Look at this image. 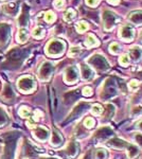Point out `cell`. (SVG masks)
Wrapping results in <instances>:
<instances>
[{
    "label": "cell",
    "instance_id": "obj_3",
    "mask_svg": "<svg viewBox=\"0 0 142 159\" xmlns=\"http://www.w3.org/2000/svg\"><path fill=\"white\" fill-rule=\"evenodd\" d=\"M66 50V43L62 39H51L48 42L46 46V54L50 57H59L65 53Z\"/></svg>",
    "mask_w": 142,
    "mask_h": 159
},
{
    "label": "cell",
    "instance_id": "obj_10",
    "mask_svg": "<svg viewBox=\"0 0 142 159\" xmlns=\"http://www.w3.org/2000/svg\"><path fill=\"white\" fill-rule=\"evenodd\" d=\"M80 74L84 81H91L94 79V70L87 64H82L80 66Z\"/></svg>",
    "mask_w": 142,
    "mask_h": 159
},
{
    "label": "cell",
    "instance_id": "obj_20",
    "mask_svg": "<svg viewBox=\"0 0 142 159\" xmlns=\"http://www.w3.org/2000/svg\"><path fill=\"white\" fill-rule=\"evenodd\" d=\"M76 10L72 9V7H69V9L64 13V20H65L66 22H68V24L73 21V20L76 19Z\"/></svg>",
    "mask_w": 142,
    "mask_h": 159
},
{
    "label": "cell",
    "instance_id": "obj_15",
    "mask_svg": "<svg viewBox=\"0 0 142 159\" xmlns=\"http://www.w3.org/2000/svg\"><path fill=\"white\" fill-rule=\"evenodd\" d=\"M126 154H127V157L130 159H135L140 155V148L138 145L134 144V143H127L125 147Z\"/></svg>",
    "mask_w": 142,
    "mask_h": 159
},
{
    "label": "cell",
    "instance_id": "obj_19",
    "mask_svg": "<svg viewBox=\"0 0 142 159\" xmlns=\"http://www.w3.org/2000/svg\"><path fill=\"white\" fill-rule=\"evenodd\" d=\"M29 38V34H28V30L25 28H20L17 33L16 39L19 43H25Z\"/></svg>",
    "mask_w": 142,
    "mask_h": 159
},
{
    "label": "cell",
    "instance_id": "obj_29",
    "mask_svg": "<svg viewBox=\"0 0 142 159\" xmlns=\"http://www.w3.org/2000/svg\"><path fill=\"white\" fill-rule=\"evenodd\" d=\"M108 153L104 148H99L95 151V159H107Z\"/></svg>",
    "mask_w": 142,
    "mask_h": 159
},
{
    "label": "cell",
    "instance_id": "obj_33",
    "mask_svg": "<svg viewBox=\"0 0 142 159\" xmlns=\"http://www.w3.org/2000/svg\"><path fill=\"white\" fill-rule=\"evenodd\" d=\"M18 114H19V116L22 117V118H29L30 114H31V110H30L29 107L21 106L19 109V111H18Z\"/></svg>",
    "mask_w": 142,
    "mask_h": 159
},
{
    "label": "cell",
    "instance_id": "obj_5",
    "mask_svg": "<svg viewBox=\"0 0 142 159\" xmlns=\"http://www.w3.org/2000/svg\"><path fill=\"white\" fill-rule=\"evenodd\" d=\"M118 93L117 85H116L115 81L112 79H107L103 84V89L101 91V99H103V101L108 100L112 97H116Z\"/></svg>",
    "mask_w": 142,
    "mask_h": 159
},
{
    "label": "cell",
    "instance_id": "obj_26",
    "mask_svg": "<svg viewBox=\"0 0 142 159\" xmlns=\"http://www.w3.org/2000/svg\"><path fill=\"white\" fill-rule=\"evenodd\" d=\"M44 18H45V21L48 22V24H53V22L56 20V15L53 11H48L45 13Z\"/></svg>",
    "mask_w": 142,
    "mask_h": 159
},
{
    "label": "cell",
    "instance_id": "obj_25",
    "mask_svg": "<svg viewBox=\"0 0 142 159\" xmlns=\"http://www.w3.org/2000/svg\"><path fill=\"white\" fill-rule=\"evenodd\" d=\"M119 64H120L122 67H127V66L130 65L131 58L127 53H123V54L120 55V57H119Z\"/></svg>",
    "mask_w": 142,
    "mask_h": 159
},
{
    "label": "cell",
    "instance_id": "obj_31",
    "mask_svg": "<svg viewBox=\"0 0 142 159\" xmlns=\"http://www.w3.org/2000/svg\"><path fill=\"white\" fill-rule=\"evenodd\" d=\"M67 152L69 153V155H70L71 157H74V156L76 155V153H77V144H76V142L70 143L69 148H67Z\"/></svg>",
    "mask_w": 142,
    "mask_h": 159
},
{
    "label": "cell",
    "instance_id": "obj_38",
    "mask_svg": "<svg viewBox=\"0 0 142 159\" xmlns=\"http://www.w3.org/2000/svg\"><path fill=\"white\" fill-rule=\"evenodd\" d=\"M135 141L139 147L142 148V133H137V134H135Z\"/></svg>",
    "mask_w": 142,
    "mask_h": 159
},
{
    "label": "cell",
    "instance_id": "obj_18",
    "mask_svg": "<svg viewBox=\"0 0 142 159\" xmlns=\"http://www.w3.org/2000/svg\"><path fill=\"white\" fill-rule=\"evenodd\" d=\"M27 6H24L21 9V12L18 15V25L20 28H24V25H27L28 24V19H29V15H28V7H25Z\"/></svg>",
    "mask_w": 142,
    "mask_h": 159
},
{
    "label": "cell",
    "instance_id": "obj_40",
    "mask_svg": "<svg viewBox=\"0 0 142 159\" xmlns=\"http://www.w3.org/2000/svg\"><path fill=\"white\" fill-rule=\"evenodd\" d=\"M137 129H138L142 133V120L138 123V124H137Z\"/></svg>",
    "mask_w": 142,
    "mask_h": 159
},
{
    "label": "cell",
    "instance_id": "obj_11",
    "mask_svg": "<svg viewBox=\"0 0 142 159\" xmlns=\"http://www.w3.org/2000/svg\"><path fill=\"white\" fill-rule=\"evenodd\" d=\"M127 20L131 25H142V10H135L131 11L127 16Z\"/></svg>",
    "mask_w": 142,
    "mask_h": 159
},
{
    "label": "cell",
    "instance_id": "obj_6",
    "mask_svg": "<svg viewBox=\"0 0 142 159\" xmlns=\"http://www.w3.org/2000/svg\"><path fill=\"white\" fill-rule=\"evenodd\" d=\"M17 87L21 92L25 93H30L35 89L36 84L34 79L31 75H24L21 78L18 79L17 81Z\"/></svg>",
    "mask_w": 142,
    "mask_h": 159
},
{
    "label": "cell",
    "instance_id": "obj_22",
    "mask_svg": "<svg viewBox=\"0 0 142 159\" xmlns=\"http://www.w3.org/2000/svg\"><path fill=\"white\" fill-rule=\"evenodd\" d=\"M88 29H89V24L87 21H85V20H81V21H79L76 25V30L80 34H83Z\"/></svg>",
    "mask_w": 142,
    "mask_h": 159
},
{
    "label": "cell",
    "instance_id": "obj_32",
    "mask_svg": "<svg viewBox=\"0 0 142 159\" xmlns=\"http://www.w3.org/2000/svg\"><path fill=\"white\" fill-rule=\"evenodd\" d=\"M105 112H106V118H112L115 115V106L112 104H106L105 106Z\"/></svg>",
    "mask_w": 142,
    "mask_h": 159
},
{
    "label": "cell",
    "instance_id": "obj_24",
    "mask_svg": "<svg viewBox=\"0 0 142 159\" xmlns=\"http://www.w3.org/2000/svg\"><path fill=\"white\" fill-rule=\"evenodd\" d=\"M32 36L36 38V39H40L45 36V29L40 25H37L36 28H34L32 31Z\"/></svg>",
    "mask_w": 142,
    "mask_h": 159
},
{
    "label": "cell",
    "instance_id": "obj_35",
    "mask_svg": "<svg viewBox=\"0 0 142 159\" xmlns=\"http://www.w3.org/2000/svg\"><path fill=\"white\" fill-rule=\"evenodd\" d=\"M65 0H54L53 1V6L56 10H63L65 7Z\"/></svg>",
    "mask_w": 142,
    "mask_h": 159
},
{
    "label": "cell",
    "instance_id": "obj_17",
    "mask_svg": "<svg viewBox=\"0 0 142 159\" xmlns=\"http://www.w3.org/2000/svg\"><path fill=\"white\" fill-rule=\"evenodd\" d=\"M2 11L4 14L10 15V16H18V7L17 4L10 2V3H4L2 6Z\"/></svg>",
    "mask_w": 142,
    "mask_h": 159
},
{
    "label": "cell",
    "instance_id": "obj_8",
    "mask_svg": "<svg viewBox=\"0 0 142 159\" xmlns=\"http://www.w3.org/2000/svg\"><path fill=\"white\" fill-rule=\"evenodd\" d=\"M54 71V66L50 61H44L38 69V78L40 81H49L52 76Z\"/></svg>",
    "mask_w": 142,
    "mask_h": 159
},
{
    "label": "cell",
    "instance_id": "obj_16",
    "mask_svg": "<svg viewBox=\"0 0 142 159\" xmlns=\"http://www.w3.org/2000/svg\"><path fill=\"white\" fill-rule=\"evenodd\" d=\"M84 45L86 48L91 49V48H95V47H98V46H100V40L94 34H92V33H88V35H87L86 38H85Z\"/></svg>",
    "mask_w": 142,
    "mask_h": 159
},
{
    "label": "cell",
    "instance_id": "obj_37",
    "mask_svg": "<svg viewBox=\"0 0 142 159\" xmlns=\"http://www.w3.org/2000/svg\"><path fill=\"white\" fill-rule=\"evenodd\" d=\"M100 1L101 0H85L86 4L89 7H97L100 4Z\"/></svg>",
    "mask_w": 142,
    "mask_h": 159
},
{
    "label": "cell",
    "instance_id": "obj_14",
    "mask_svg": "<svg viewBox=\"0 0 142 159\" xmlns=\"http://www.w3.org/2000/svg\"><path fill=\"white\" fill-rule=\"evenodd\" d=\"M128 56H130L131 61H135V63H138V61H141L142 58V49L139 46H134V47L130 48V51H128Z\"/></svg>",
    "mask_w": 142,
    "mask_h": 159
},
{
    "label": "cell",
    "instance_id": "obj_9",
    "mask_svg": "<svg viewBox=\"0 0 142 159\" xmlns=\"http://www.w3.org/2000/svg\"><path fill=\"white\" fill-rule=\"evenodd\" d=\"M113 134V130L109 127H101L98 132L94 133V140L99 141V142H104L107 141Z\"/></svg>",
    "mask_w": 142,
    "mask_h": 159
},
{
    "label": "cell",
    "instance_id": "obj_2",
    "mask_svg": "<svg viewBox=\"0 0 142 159\" xmlns=\"http://www.w3.org/2000/svg\"><path fill=\"white\" fill-rule=\"evenodd\" d=\"M101 20H102L103 29L106 32H112V31L117 27V25L120 21V17L116 12L112 10L105 9L102 11L101 15Z\"/></svg>",
    "mask_w": 142,
    "mask_h": 159
},
{
    "label": "cell",
    "instance_id": "obj_36",
    "mask_svg": "<svg viewBox=\"0 0 142 159\" xmlns=\"http://www.w3.org/2000/svg\"><path fill=\"white\" fill-rule=\"evenodd\" d=\"M82 93H83L84 97H91L92 94H94V90H92L91 87L89 86H86L83 88V91H82Z\"/></svg>",
    "mask_w": 142,
    "mask_h": 159
},
{
    "label": "cell",
    "instance_id": "obj_34",
    "mask_svg": "<svg viewBox=\"0 0 142 159\" xmlns=\"http://www.w3.org/2000/svg\"><path fill=\"white\" fill-rule=\"evenodd\" d=\"M103 111H104V108H103L100 104H94L91 108V112L94 115H95V116H101Z\"/></svg>",
    "mask_w": 142,
    "mask_h": 159
},
{
    "label": "cell",
    "instance_id": "obj_39",
    "mask_svg": "<svg viewBox=\"0 0 142 159\" xmlns=\"http://www.w3.org/2000/svg\"><path fill=\"white\" fill-rule=\"evenodd\" d=\"M106 1L112 6H119L120 4V0H106Z\"/></svg>",
    "mask_w": 142,
    "mask_h": 159
},
{
    "label": "cell",
    "instance_id": "obj_7",
    "mask_svg": "<svg viewBox=\"0 0 142 159\" xmlns=\"http://www.w3.org/2000/svg\"><path fill=\"white\" fill-rule=\"evenodd\" d=\"M80 80V69L76 66H69L64 73V81L68 85H73Z\"/></svg>",
    "mask_w": 142,
    "mask_h": 159
},
{
    "label": "cell",
    "instance_id": "obj_23",
    "mask_svg": "<svg viewBox=\"0 0 142 159\" xmlns=\"http://www.w3.org/2000/svg\"><path fill=\"white\" fill-rule=\"evenodd\" d=\"M108 50H109L110 54H113V55H117V54H120L121 52H122V47L120 46V43L113 42L109 45V48H108Z\"/></svg>",
    "mask_w": 142,
    "mask_h": 159
},
{
    "label": "cell",
    "instance_id": "obj_4",
    "mask_svg": "<svg viewBox=\"0 0 142 159\" xmlns=\"http://www.w3.org/2000/svg\"><path fill=\"white\" fill-rule=\"evenodd\" d=\"M118 35H119V38H120L121 40H123V42L131 43V42H134V39H135V37H136V30L131 25L124 24V25H120V28H119Z\"/></svg>",
    "mask_w": 142,
    "mask_h": 159
},
{
    "label": "cell",
    "instance_id": "obj_21",
    "mask_svg": "<svg viewBox=\"0 0 142 159\" xmlns=\"http://www.w3.org/2000/svg\"><path fill=\"white\" fill-rule=\"evenodd\" d=\"M63 137L62 135L59 134L57 130H54L53 134H52V138H51V144L53 147H59V145L63 143Z\"/></svg>",
    "mask_w": 142,
    "mask_h": 159
},
{
    "label": "cell",
    "instance_id": "obj_12",
    "mask_svg": "<svg viewBox=\"0 0 142 159\" xmlns=\"http://www.w3.org/2000/svg\"><path fill=\"white\" fill-rule=\"evenodd\" d=\"M11 36V29L7 24H0V46H4L10 40Z\"/></svg>",
    "mask_w": 142,
    "mask_h": 159
},
{
    "label": "cell",
    "instance_id": "obj_1",
    "mask_svg": "<svg viewBox=\"0 0 142 159\" xmlns=\"http://www.w3.org/2000/svg\"><path fill=\"white\" fill-rule=\"evenodd\" d=\"M86 63L87 65H89L98 73H104L109 70L110 68V65L108 63L107 58L104 55L100 54V53H95V54L91 55L86 61Z\"/></svg>",
    "mask_w": 142,
    "mask_h": 159
},
{
    "label": "cell",
    "instance_id": "obj_30",
    "mask_svg": "<svg viewBox=\"0 0 142 159\" xmlns=\"http://www.w3.org/2000/svg\"><path fill=\"white\" fill-rule=\"evenodd\" d=\"M95 125V120L94 119V118L91 117H87L86 119L84 120V126L86 127V129H94Z\"/></svg>",
    "mask_w": 142,
    "mask_h": 159
},
{
    "label": "cell",
    "instance_id": "obj_41",
    "mask_svg": "<svg viewBox=\"0 0 142 159\" xmlns=\"http://www.w3.org/2000/svg\"><path fill=\"white\" fill-rule=\"evenodd\" d=\"M140 40H141V43H142V33H141V35H140Z\"/></svg>",
    "mask_w": 142,
    "mask_h": 159
},
{
    "label": "cell",
    "instance_id": "obj_27",
    "mask_svg": "<svg viewBox=\"0 0 142 159\" xmlns=\"http://www.w3.org/2000/svg\"><path fill=\"white\" fill-rule=\"evenodd\" d=\"M82 53V48L80 46H76V47H71L69 49V52H68V55L70 57H76L79 56L80 54Z\"/></svg>",
    "mask_w": 142,
    "mask_h": 159
},
{
    "label": "cell",
    "instance_id": "obj_28",
    "mask_svg": "<svg viewBox=\"0 0 142 159\" xmlns=\"http://www.w3.org/2000/svg\"><path fill=\"white\" fill-rule=\"evenodd\" d=\"M127 86H128V89H130L131 91H137L139 89V87H140V82H139L138 80L133 79L128 82Z\"/></svg>",
    "mask_w": 142,
    "mask_h": 159
},
{
    "label": "cell",
    "instance_id": "obj_13",
    "mask_svg": "<svg viewBox=\"0 0 142 159\" xmlns=\"http://www.w3.org/2000/svg\"><path fill=\"white\" fill-rule=\"evenodd\" d=\"M33 135L35 136V138L39 141H46L50 136V133H49V129L45 126H36L34 127V130H33Z\"/></svg>",
    "mask_w": 142,
    "mask_h": 159
}]
</instances>
